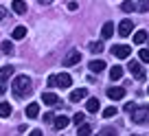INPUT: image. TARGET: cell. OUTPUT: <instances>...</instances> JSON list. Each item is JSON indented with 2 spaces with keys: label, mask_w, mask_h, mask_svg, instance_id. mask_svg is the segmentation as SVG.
I'll return each instance as SVG.
<instances>
[{
  "label": "cell",
  "mask_w": 149,
  "mask_h": 136,
  "mask_svg": "<svg viewBox=\"0 0 149 136\" xmlns=\"http://www.w3.org/2000/svg\"><path fill=\"white\" fill-rule=\"evenodd\" d=\"M11 90H13V94L18 99H24L26 94L33 92V84H31V79H29L26 75H18L13 79V84H11Z\"/></svg>",
  "instance_id": "obj_1"
},
{
  "label": "cell",
  "mask_w": 149,
  "mask_h": 136,
  "mask_svg": "<svg viewBox=\"0 0 149 136\" xmlns=\"http://www.w3.org/2000/svg\"><path fill=\"white\" fill-rule=\"evenodd\" d=\"M70 84H72V77L68 75V73H59V75H51L48 77V86L51 88H70Z\"/></svg>",
  "instance_id": "obj_2"
},
{
  "label": "cell",
  "mask_w": 149,
  "mask_h": 136,
  "mask_svg": "<svg viewBox=\"0 0 149 136\" xmlns=\"http://www.w3.org/2000/svg\"><path fill=\"white\" fill-rule=\"evenodd\" d=\"M130 114H132L134 123H147L149 121V105H136Z\"/></svg>",
  "instance_id": "obj_3"
},
{
  "label": "cell",
  "mask_w": 149,
  "mask_h": 136,
  "mask_svg": "<svg viewBox=\"0 0 149 136\" xmlns=\"http://www.w3.org/2000/svg\"><path fill=\"white\" fill-rule=\"evenodd\" d=\"M79 61H81V53L72 48V51L66 53V57L61 59V64H64V66H74V64H79Z\"/></svg>",
  "instance_id": "obj_4"
},
{
  "label": "cell",
  "mask_w": 149,
  "mask_h": 136,
  "mask_svg": "<svg viewBox=\"0 0 149 136\" xmlns=\"http://www.w3.org/2000/svg\"><path fill=\"white\" fill-rule=\"evenodd\" d=\"M127 70H130L132 75L136 77V79H145V70H143V66H140V61L132 59L130 64H127Z\"/></svg>",
  "instance_id": "obj_5"
},
{
  "label": "cell",
  "mask_w": 149,
  "mask_h": 136,
  "mask_svg": "<svg viewBox=\"0 0 149 136\" xmlns=\"http://www.w3.org/2000/svg\"><path fill=\"white\" fill-rule=\"evenodd\" d=\"M130 53H132V48L125 46V44H116V46H112V55L118 57V59H127Z\"/></svg>",
  "instance_id": "obj_6"
},
{
  "label": "cell",
  "mask_w": 149,
  "mask_h": 136,
  "mask_svg": "<svg viewBox=\"0 0 149 136\" xmlns=\"http://www.w3.org/2000/svg\"><path fill=\"white\" fill-rule=\"evenodd\" d=\"M132 31H134V22H132L130 18L121 20V24H118V35H121V38H127Z\"/></svg>",
  "instance_id": "obj_7"
},
{
  "label": "cell",
  "mask_w": 149,
  "mask_h": 136,
  "mask_svg": "<svg viewBox=\"0 0 149 136\" xmlns=\"http://www.w3.org/2000/svg\"><path fill=\"white\" fill-rule=\"evenodd\" d=\"M68 123H70V119L64 116V114H59V116L53 119V127H55V130H66V127H68Z\"/></svg>",
  "instance_id": "obj_8"
},
{
  "label": "cell",
  "mask_w": 149,
  "mask_h": 136,
  "mask_svg": "<svg viewBox=\"0 0 149 136\" xmlns=\"http://www.w3.org/2000/svg\"><path fill=\"white\" fill-rule=\"evenodd\" d=\"M86 97H88V90L86 88H77V90L70 92V101H72V103H77V101H81V99H86Z\"/></svg>",
  "instance_id": "obj_9"
},
{
  "label": "cell",
  "mask_w": 149,
  "mask_h": 136,
  "mask_svg": "<svg viewBox=\"0 0 149 136\" xmlns=\"http://www.w3.org/2000/svg\"><path fill=\"white\" fill-rule=\"evenodd\" d=\"M107 97L112 101H118V99L125 97V88H107Z\"/></svg>",
  "instance_id": "obj_10"
},
{
  "label": "cell",
  "mask_w": 149,
  "mask_h": 136,
  "mask_svg": "<svg viewBox=\"0 0 149 136\" xmlns=\"http://www.w3.org/2000/svg\"><path fill=\"white\" fill-rule=\"evenodd\" d=\"M11 9L18 15H24L26 13V2H24V0H13V2H11Z\"/></svg>",
  "instance_id": "obj_11"
},
{
  "label": "cell",
  "mask_w": 149,
  "mask_h": 136,
  "mask_svg": "<svg viewBox=\"0 0 149 136\" xmlns=\"http://www.w3.org/2000/svg\"><path fill=\"white\" fill-rule=\"evenodd\" d=\"M42 101L46 105H57V103H59V97H57L55 92H44L42 94Z\"/></svg>",
  "instance_id": "obj_12"
},
{
  "label": "cell",
  "mask_w": 149,
  "mask_h": 136,
  "mask_svg": "<svg viewBox=\"0 0 149 136\" xmlns=\"http://www.w3.org/2000/svg\"><path fill=\"white\" fill-rule=\"evenodd\" d=\"M37 114H40V103H29L26 105V119H37Z\"/></svg>",
  "instance_id": "obj_13"
},
{
  "label": "cell",
  "mask_w": 149,
  "mask_h": 136,
  "mask_svg": "<svg viewBox=\"0 0 149 136\" xmlns=\"http://www.w3.org/2000/svg\"><path fill=\"white\" fill-rule=\"evenodd\" d=\"M88 68H90L92 73H97V75H99V73L105 68V61H103V59H92V61L88 64Z\"/></svg>",
  "instance_id": "obj_14"
},
{
  "label": "cell",
  "mask_w": 149,
  "mask_h": 136,
  "mask_svg": "<svg viewBox=\"0 0 149 136\" xmlns=\"http://www.w3.org/2000/svg\"><path fill=\"white\" fill-rule=\"evenodd\" d=\"M11 75H13V66H2L0 68V84H5Z\"/></svg>",
  "instance_id": "obj_15"
},
{
  "label": "cell",
  "mask_w": 149,
  "mask_h": 136,
  "mask_svg": "<svg viewBox=\"0 0 149 136\" xmlns=\"http://www.w3.org/2000/svg\"><path fill=\"white\" fill-rule=\"evenodd\" d=\"M114 35V22H105L103 24V29H101V38H112Z\"/></svg>",
  "instance_id": "obj_16"
},
{
  "label": "cell",
  "mask_w": 149,
  "mask_h": 136,
  "mask_svg": "<svg viewBox=\"0 0 149 136\" xmlns=\"http://www.w3.org/2000/svg\"><path fill=\"white\" fill-rule=\"evenodd\" d=\"M99 108H101V103H99L97 97L88 99V103H86V110H88V112H99Z\"/></svg>",
  "instance_id": "obj_17"
},
{
  "label": "cell",
  "mask_w": 149,
  "mask_h": 136,
  "mask_svg": "<svg viewBox=\"0 0 149 136\" xmlns=\"http://www.w3.org/2000/svg\"><path fill=\"white\" fill-rule=\"evenodd\" d=\"M110 77H112V81H118L123 77V68L121 66H112L110 68Z\"/></svg>",
  "instance_id": "obj_18"
},
{
  "label": "cell",
  "mask_w": 149,
  "mask_h": 136,
  "mask_svg": "<svg viewBox=\"0 0 149 136\" xmlns=\"http://www.w3.org/2000/svg\"><path fill=\"white\" fill-rule=\"evenodd\" d=\"M26 38V27H15L13 29V40H22Z\"/></svg>",
  "instance_id": "obj_19"
},
{
  "label": "cell",
  "mask_w": 149,
  "mask_h": 136,
  "mask_svg": "<svg viewBox=\"0 0 149 136\" xmlns=\"http://www.w3.org/2000/svg\"><path fill=\"white\" fill-rule=\"evenodd\" d=\"M147 42V31H136L134 33V44H143Z\"/></svg>",
  "instance_id": "obj_20"
},
{
  "label": "cell",
  "mask_w": 149,
  "mask_h": 136,
  "mask_svg": "<svg viewBox=\"0 0 149 136\" xmlns=\"http://www.w3.org/2000/svg\"><path fill=\"white\" fill-rule=\"evenodd\" d=\"M0 116H2V119L11 116V105H9V103H5V101L0 103Z\"/></svg>",
  "instance_id": "obj_21"
},
{
  "label": "cell",
  "mask_w": 149,
  "mask_h": 136,
  "mask_svg": "<svg viewBox=\"0 0 149 136\" xmlns=\"http://www.w3.org/2000/svg\"><path fill=\"white\" fill-rule=\"evenodd\" d=\"M77 132H79L81 136H88V134H92V127L86 125V123H81V125H77Z\"/></svg>",
  "instance_id": "obj_22"
},
{
  "label": "cell",
  "mask_w": 149,
  "mask_h": 136,
  "mask_svg": "<svg viewBox=\"0 0 149 136\" xmlns=\"http://www.w3.org/2000/svg\"><path fill=\"white\" fill-rule=\"evenodd\" d=\"M116 112H118L116 105H110V108L103 110V116H105V119H112V116H116Z\"/></svg>",
  "instance_id": "obj_23"
},
{
  "label": "cell",
  "mask_w": 149,
  "mask_h": 136,
  "mask_svg": "<svg viewBox=\"0 0 149 136\" xmlns=\"http://www.w3.org/2000/svg\"><path fill=\"white\" fill-rule=\"evenodd\" d=\"M121 9L125 11V13H132V11L136 9V5H134V2H132V0H125V2H123V5H121Z\"/></svg>",
  "instance_id": "obj_24"
},
{
  "label": "cell",
  "mask_w": 149,
  "mask_h": 136,
  "mask_svg": "<svg viewBox=\"0 0 149 136\" xmlns=\"http://www.w3.org/2000/svg\"><path fill=\"white\" fill-rule=\"evenodd\" d=\"M136 9H138L140 13H147L149 11V0H140L138 5H136Z\"/></svg>",
  "instance_id": "obj_25"
},
{
  "label": "cell",
  "mask_w": 149,
  "mask_h": 136,
  "mask_svg": "<svg viewBox=\"0 0 149 136\" xmlns=\"http://www.w3.org/2000/svg\"><path fill=\"white\" fill-rule=\"evenodd\" d=\"M90 51H92V53H101L103 51V42H90Z\"/></svg>",
  "instance_id": "obj_26"
},
{
  "label": "cell",
  "mask_w": 149,
  "mask_h": 136,
  "mask_svg": "<svg viewBox=\"0 0 149 136\" xmlns=\"http://www.w3.org/2000/svg\"><path fill=\"white\" fill-rule=\"evenodd\" d=\"M0 48H2V53H13V44L7 40V42H2L0 44Z\"/></svg>",
  "instance_id": "obj_27"
},
{
  "label": "cell",
  "mask_w": 149,
  "mask_h": 136,
  "mask_svg": "<svg viewBox=\"0 0 149 136\" xmlns=\"http://www.w3.org/2000/svg\"><path fill=\"white\" fill-rule=\"evenodd\" d=\"M138 57H140V61H149V48H140Z\"/></svg>",
  "instance_id": "obj_28"
},
{
  "label": "cell",
  "mask_w": 149,
  "mask_h": 136,
  "mask_svg": "<svg viewBox=\"0 0 149 136\" xmlns=\"http://www.w3.org/2000/svg\"><path fill=\"white\" fill-rule=\"evenodd\" d=\"M72 121L77 123V125H81V123L86 121V116H84V114H81V112H77V114H74V116H72Z\"/></svg>",
  "instance_id": "obj_29"
},
{
  "label": "cell",
  "mask_w": 149,
  "mask_h": 136,
  "mask_svg": "<svg viewBox=\"0 0 149 136\" xmlns=\"http://www.w3.org/2000/svg\"><path fill=\"white\" fill-rule=\"evenodd\" d=\"M5 15H7V9L2 5H0V20H5Z\"/></svg>",
  "instance_id": "obj_30"
},
{
  "label": "cell",
  "mask_w": 149,
  "mask_h": 136,
  "mask_svg": "<svg viewBox=\"0 0 149 136\" xmlns=\"http://www.w3.org/2000/svg\"><path fill=\"white\" fill-rule=\"evenodd\" d=\"M53 119H55V116H53V114H51V112H48V114H44V121H46V123H51V121H53Z\"/></svg>",
  "instance_id": "obj_31"
},
{
  "label": "cell",
  "mask_w": 149,
  "mask_h": 136,
  "mask_svg": "<svg viewBox=\"0 0 149 136\" xmlns=\"http://www.w3.org/2000/svg\"><path fill=\"white\" fill-rule=\"evenodd\" d=\"M134 108H136L134 103H125V112H132V110H134Z\"/></svg>",
  "instance_id": "obj_32"
},
{
  "label": "cell",
  "mask_w": 149,
  "mask_h": 136,
  "mask_svg": "<svg viewBox=\"0 0 149 136\" xmlns=\"http://www.w3.org/2000/svg\"><path fill=\"white\" fill-rule=\"evenodd\" d=\"M5 92H7V86H2V84H0V97H2Z\"/></svg>",
  "instance_id": "obj_33"
},
{
  "label": "cell",
  "mask_w": 149,
  "mask_h": 136,
  "mask_svg": "<svg viewBox=\"0 0 149 136\" xmlns=\"http://www.w3.org/2000/svg\"><path fill=\"white\" fill-rule=\"evenodd\" d=\"M37 2H40V5H51L53 0H37Z\"/></svg>",
  "instance_id": "obj_34"
},
{
  "label": "cell",
  "mask_w": 149,
  "mask_h": 136,
  "mask_svg": "<svg viewBox=\"0 0 149 136\" xmlns=\"http://www.w3.org/2000/svg\"><path fill=\"white\" fill-rule=\"evenodd\" d=\"M147 92H149V88H147Z\"/></svg>",
  "instance_id": "obj_35"
}]
</instances>
